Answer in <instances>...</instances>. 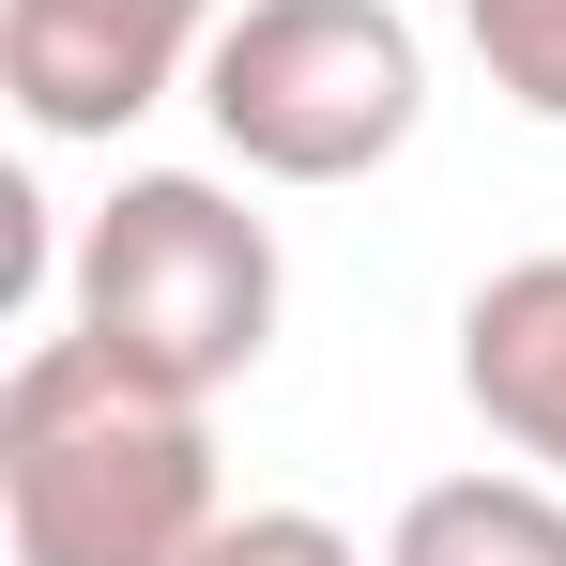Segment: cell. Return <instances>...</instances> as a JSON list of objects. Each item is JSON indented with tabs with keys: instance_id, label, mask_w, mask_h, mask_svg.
Returning <instances> with one entry per match:
<instances>
[{
	"instance_id": "2",
	"label": "cell",
	"mask_w": 566,
	"mask_h": 566,
	"mask_svg": "<svg viewBox=\"0 0 566 566\" xmlns=\"http://www.w3.org/2000/svg\"><path fill=\"white\" fill-rule=\"evenodd\" d=\"M276 306H291V261L214 169H123L62 261V322L169 398H230L276 353Z\"/></svg>"
},
{
	"instance_id": "6",
	"label": "cell",
	"mask_w": 566,
	"mask_h": 566,
	"mask_svg": "<svg viewBox=\"0 0 566 566\" xmlns=\"http://www.w3.org/2000/svg\"><path fill=\"white\" fill-rule=\"evenodd\" d=\"M382 566H566V490L552 474H429Z\"/></svg>"
},
{
	"instance_id": "1",
	"label": "cell",
	"mask_w": 566,
	"mask_h": 566,
	"mask_svg": "<svg viewBox=\"0 0 566 566\" xmlns=\"http://www.w3.org/2000/svg\"><path fill=\"white\" fill-rule=\"evenodd\" d=\"M214 398H169L77 322L0 382V552L15 566H199L214 505Z\"/></svg>"
},
{
	"instance_id": "5",
	"label": "cell",
	"mask_w": 566,
	"mask_h": 566,
	"mask_svg": "<svg viewBox=\"0 0 566 566\" xmlns=\"http://www.w3.org/2000/svg\"><path fill=\"white\" fill-rule=\"evenodd\" d=\"M460 398H474V429H490L521 474L566 490V245L474 276V306H460Z\"/></svg>"
},
{
	"instance_id": "7",
	"label": "cell",
	"mask_w": 566,
	"mask_h": 566,
	"mask_svg": "<svg viewBox=\"0 0 566 566\" xmlns=\"http://www.w3.org/2000/svg\"><path fill=\"white\" fill-rule=\"evenodd\" d=\"M460 46L490 62V93L566 123V0H460Z\"/></svg>"
},
{
	"instance_id": "4",
	"label": "cell",
	"mask_w": 566,
	"mask_h": 566,
	"mask_svg": "<svg viewBox=\"0 0 566 566\" xmlns=\"http://www.w3.org/2000/svg\"><path fill=\"white\" fill-rule=\"evenodd\" d=\"M230 0H0V93L31 138H123L199 93Z\"/></svg>"
},
{
	"instance_id": "3",
	"label": "cell",
	"mask_w": 566,
	"mask_h": 566,
	"mask_svg": "<svg viewBox=\"0 0 566 566\" xmlns=\"http://www.w3.org/2000/svg\"><path fill=\"white\" fill-rule=\"evenodd\" d=\"M199 107L245 185H368L429 123V46L398 0H230Z\"/></svg>"
},
{
	"instance_id": "8",
	"label": "cell",
	"mask_w": 566,
	"mask_h": 566,
	"mask_svg": "<svg viewBox=\"0 0 566 566\" xmlns=\"http://www.w3.org/2000/svg\"><path fill=\"white\" fill-rule=\"evenodd\" d=\"M199 566H368L322 505H230L214 536H199Z\"/></svg>"
}]
</instances>
